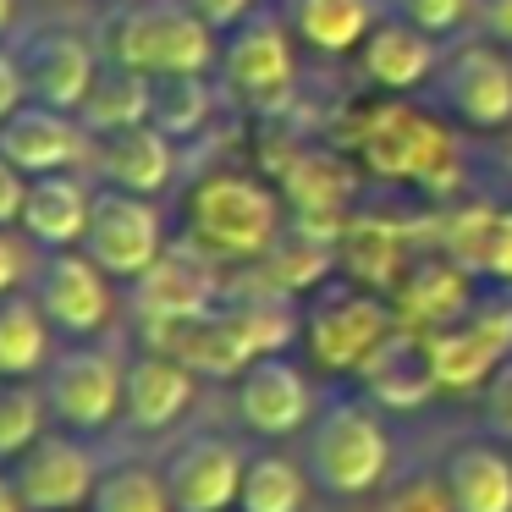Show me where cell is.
Segmentation results:
<instances>
[{
	"mask_svg": "<svg viewBox=\"0 0 512 512\" xmlns=\"http://www.w3.org/2000/svg\"><path fill=\"white\" fill-rule=\"evenodd\" d=\"M353 155L358 171H369L375 182L391 188H419V193H452L463 177L457 160V138L446 127V116L413 105L408 94H375L353 111Z\"/></svg>",
	"mask_w": 512,
	"mask_h": 512,
	"instance_id": "obj_1",
	"label": "cell"
},
{
	"mask_svg": "<svg viewBox=\"0 0 512 512\" xmlns=\"http://www.w3.org/2000/svg\"><path fill=\"white\" fill-rule=\"evenodd\" d=\"M182 226L215 265H259L287 232V199L254 171H204L182 199Z\"/></svg>",
	"mask_w": 512,
	"mask_h": 512,
	"instance_id": "obj_2",
	"label": "cell"
},
{
	"mask_svg": "<svg viewBox=\"0 0 512 512\" xmlns=\"http://www.w3.org/2000/svg\"><path fill=\"white\" fill-rule=\"evenodd\" d=\"M105 56L144 72V78L215 72L221 34L193 12V0H133L105 28Z\"/></svg>",
	"mask_w": 512,
	"mask_h": 512,
	"instance_id": "obj_3",
	"label": "cell"
},
{
	"mask_svg": "<svg viewBox=\"0 0 512 512\" xmlns=\"http://www.w3.org/2000/svg\"><path fill=\"white\" fill-rule=\"evenodd\" d=\"M215 83L248 116H287L298 100V39H292L287 17L259 6L254 17L226 28L221 56H215Z\"/></svg>",
	"mask_w": 512,
	"mask_h": 512,
	"instance_id": "obj_4",
	"label": "cell"
},
{
	"mask_svg": "<svg viewBox=\"0 0 512 512\" xmlns=\"http://www.w3.org/2000/svg\"><path fill=\"white\" fill-rule=\"evenodd\" d=\"M391 474V435L369 397H331L309 435V479L325 496H369Z\"/></svg>",
	"mask_w": 512,
	"mask_h": 512,
	"instance_id": "obj_5",
	"label": "cell"
},
{
	"mask_svg": "<svg viewBox=\"0 0 512 512\" xmlns=\"http://www.w3.org/2000/svg\"><path fill=\"white\" fill-rule=\"evenodd\" d=\"M397 331V309L380 292L358 287V281H325L303 303V347L320 369L331 375H358L386 336Z\"/></svg>",
	"mask_w": 512,
	"mask_h": 512,
	"instance_id": "obj_6",
	"label": "cell"
},
{
	"mask_svg": "<svg viewBox=\"0 0 512 512\" xmlns=\"http://www.w3.org/2000/svg\"><path fill=\"white\" fill-rule=\"evenodd\" d=\"M435 111L468 133H501L512 122V56L490 34H468L441 50L430 78Z\"/></svg>",
	"mask_w": 512,
	"mask_h": 512,
	"instance_id": "obj_7",
	"label": "cell"
},
{
	"mask_svg": "<svg viewBox=\"0 0 512 512\" xmlns=\"http://www.w3.org/2000/svg\"><path fill=\"white\" fill-rule=\"evenodd\" d=\"M122 386H127V364L111 347L78 342L67 353L50 358L45 369V408L61 430L72 435H100L105 424L122 419Z\"/></svg>",
	"mask_w": 512,
	"mask_h": 512,
	"instance_id": "obj_8",
	"label": "cell"
},
{
	"mask_svg": "<svg viewBox=\"0 0 512 512\" xmlns=\"http://www.w3.org/2000/svg\"><path fill=\"white\" fill-rule=\"evenodd\" d=\"M78 248L111 281H138L171 243H166V221H160L155 199H144V193H122V188H94L89 232H83Z\"/></svg>",
	"mask_w": 512,
	"mask_h": 512,
	"instance_id": "obj_9",
	"label": "cell"
},
{
	"mask_svg": "<svg viewBox=\"0 0 512 512\" xmlns=\"http://www.w3.org/2000/svg\"><path fill=\"white\" fill-rule=\"evenodd\" d=\"M441 391H479L512 358V298H474L452 325L430 331Z\"/></svg>",
	"mask_w": 512,
	"mask_h": 512,
	"instance_id": "obj_10",
	"label": "cell"
},
{
	"mask_svg": "<svg viewBox=\"0 0 512 512\" xmlns=\"http://www.w3.org/2000/svg\"><path fill=\"white\" fill-rule=\"evenodd\" d=\"M34 303L45 309V320L56 325L61 336H100L116 314V292H111V276L94 265L83 248H61V254H45V265L34 270Z\"/></svg>",
	"mask_w": 512,
	"mask_h": 512,
	"instance_id": "obj_11",
	"label": "cell"
},
{
	"mask_svg": "<svg viewBox=\"0 0 512 512\" xmlns=\"http://www.w3.org/2000/svg\"><path fill=\"white\" fill-rule=\"evenodd\" d=\"M12 479H17V496H23L28 512H78L94 501L100 463H94V452L72 430H56V435L45 430L12 463Z\"/></svg>",
	"mask_w": 512,
	"mask_h": 512,
	"instance_id": "obj_12",
	"label": "cell"
},
{
	"mask_svg": "<svg viewBox=\"0 0 512 512\" xmlns=\"http://www.w3.org/2000/svg\"><path fill=\"white\" fill-rule=\"evenodd\" d=\"M221 303V276H215V259L199 254L193 243H171L144 276L133 281V309L149 325V336L166 331L177 320L215 309Z\"/></svg>",
	"mask_w": 512,
	"mask_h": 512,
	"instance_id": "obj_13",
	"label": "cell"
},
{
	"mask_svg": "<svg viewBox=\"0 0 512 512\" xmlns=\"http://www.w3.org/2000/svg\"><path fill=\"white\" fill-rule=\"evenodd\" d=\"M0 155L12 160L17 171H28V177H56V171L89 166L94 138L72 111L23 100L6 122H0Z\"/></svg>",
	"mask_w": 512,
	"mask_h": 512,
	"instance_id": "obj_14",
	"label": "cell"
},
{
	"mask_svg": "<svg viewBox=\"0 0 512 512\" xmlns=\"http://www.w3.org/2000/svg\"><path fill=\"white\" fill-rule=\"evenodd\" d=\"M17 61H23L28 100L56 105V111H72V116H78L83 94L94 89V78H100V67H105L94 39L78 34V28H39V34L23 39Z\"/></svg>",
	"mask_w": 512,
	"mask_h": 512,
	"instance_id": "obj_15",
	"label": "cell"
},
{
	"mask_svg": "<svg viewBox=\"0 0 512 512\" xmlns=\"http://www.w3.org/2000/svg\"><path fill=\"white\" fill-rule=\"evenodd\" d=\"M243 468L248 457L226 435H188L166 452L160 479H166L177 512H232L237 490H243Z\"/></svg>",
	"mask_w": 512,
	"mask_h": 512,
	"instance_id": "obj_16",
	"label": "cell"
},
{
	"mask_svg": "<svg viewBox=\"0 0 512 512\" xmlns=\"http://www.w3.org/2000/svg\"><path fill=\"white\" fill-rule=\"evenodd\" d=\"M237 419L265 441H287L314 419V386L287 353H265L237 375Z\"/></svg>",
	"mask_w": 512,
	"mask_h": 512,
	"instance_id": "obj_17",
	"label": "cell"
},
{
	"mask_svg": "<svg viewBox=\"0 0 512 512\" xmlns=\"http://www.w3.org/2000/svg\"><path fill=\"white\" fill-rule=\"evenodd\" d=\"M100 188H122V193H144V199H160L177 177V138H166L155 122L122 127V133L94 138L89 155Z\"/></svg>",
	"mask_w": 512,
	"mask_h": 512,
	"instance_id": "obj_18",
	"label": "cell"
},
{
	"mask_svg": "<svg viewBox=\"0 0 512 512\" xmlns=\"http://www.w3.org/2000/svg\"><path fill=\"white\" fill-rule=\"evenodd\" d=\"M435 67H441V45L397 12L380 17L358 45V72L375 94H413L435 78Z\"/></svg>",
	"mask_w": 512,
	"mask_h": 512,
	"instance_id": "obj_19",
	"label": "cell"
},
{
	"mask_svg": "<svg viewBox=\"0 0 512 512\" xmlns=\"http://www.w3.org/2000/svg\"><path fill=\"white\" fill-rule=\"evenodd\" d=\"M276 182H281V199H287L292 221H309L320 232H342L358 171L336 149H303V155H292Z\"/></svg>",
	"mask_w": 512,
	"mask_h": 512,
	"instance_id": "obj_20",
	"label": "cell"
},
{
	"mask_svg": "<svg viewBox=\"0 0 512 512\" xmlns=\"http://www.w3.org/2000/svg\"><path fill=\"white\" fill-rule=\"evenodd\" d=\"M193 391H199V375H193L182 358L160 353H138L127 364V386H122V419L133 424L138 435H160L193 408Z\"/></svg>",
	"mask_w": 512,
	"mask_h": 512,
	"instance_id": "obj_21",
	"label": "cell"
},
{
	"mask_svg": "<svg viewBox=\"0 0 512 512\" xmlns=\"http://www.w3.org/2000/svg\"><path fill=\"white\" fill-rule=\"evenodd\" d=\"M358 386H364V397L375 402V408H424V402L441 391L430 336L397 325V331L369 353V364L358 369Z\"/></svg>",
	"mask_w": 512,
	"mask_h": 512,
	"instance_id": "obj_22",
	"label": "cell"
},
{
	"mask_svg": "<svg viewBox=\"0 0 512 512\" xmlns=\"http://www.w3.org/2000/svg\"><path fill=\"white\" fill-rule=\"evenodd\" d=\"M391 309H397V325L402 331H441V325H452L457 314L474 303V276H468L463 265H457L452 254L441 259H413L408 276L397 281V292H391Z\"/></svg>",
	"mask_w": 512,
	"mask_h": 512,
	"instance_id": "obj_23",
	"label": "cell"
},
{
	"mask_svg": "<svg viewBox=\"0 0 512 512\" xmlns=\"http://www.w3.org/2000/svg\"><path fill=\"white\" fill-rule=\"evenodd\" d=\"M89 210H94V188L78 177V171H56V177H34L28 182V204L17 232L28 237L45 254H61V248H78L83 232H89Z\"/></svg>",
	"mask_w": 512,
	"mask_h": 512,
	"instance_id": "obj_24",
	"label": "cell"
},
{
	"mask_svg": "<svg viewBox=\"0 0 512 512\" xmlns=\"http://www.w3.org/2000/svg\"><path fill=\"white\" fill-rule=\"evenodd\" d=\"M408 232L386 215H347L336 232V270L369 292H397L408 276Z\"/></svg>",
	"mask_w": 512,
	"mask_h": 512,
	"instance_id": "obj_25",
	"label": "cell"
},
{
	"mask_svg": "<svg viewBox=\"0 0 512 512\" xmlns=\"http://www.w3.org/2000/svg\"><path fill=\"white\" fill-rule=\"evenodd\" d=\"M287 28L303 50L314 56H358L369 28L380 23V0H287Z\"/></svg>",
	"mask_w": 512,
	"mask_h": 512,
	"instance_id": "obj_26",
	"label": "cell"
},
{
	"mask_svg": "<svg viewBox=\"0 0 512 512\" xmlns=\"http://www.w3.org/2000/svg\"><path fill=\"white\" fill-rule=\"evenodd\" d=\"M446 254L468 270V276H485L496 287H512V204H468L452 210L446 221Z\"/></svg>",
	"mask_w": 512,
	"mask_h": 512,
	"instance_id": "obj_27",
	"label": "cell"
},
{
	"mask_svg": "<svg viewBox=\"0 0 512 512\" xmlns=\"http://www.w3.org/2000/svg\"><path fill=\"white\" fill-rule=\"evenodd\" d=\"M457 512H512V457L496 441H468L441 468Z\"/></svg>",
	"mask_w": 512,
	"mask_h": 512,
	"instance_id": "obj_28",
	"label": "cell"
},
{
	"mask_svg": "<svg viewBox=\"0 0 512 512\" xmlns=\"http://www.w3.org/2000/svg\"><path fill=\"white\" fill-rule=\"evenodd\" d=\"M78 122L89 127V138H105V133H122V127L149 122V78L105 56L94 89L83 94V105H78Z\"/></svg>",
	"mask_w": 512,
	"mask_h": 512,
	"instance_id": "obj_29",
	"label": "cell"
},
{
	"mask_svg": "<svg viewBox=\"0 0 512 512\" xmlns=\"http://www.w3.org/2000/svg\"><path fill=\"white\" fill-rule=\"evenodd\" d=\"M50 331L45 309L34 303V292H12L0 298V380H28L50 369Z\"/></svg>",
	"mask_w": 512,
	"mask_h": 512,
	"instance_id": "obj_30",
	"label": "cell"
},
{
	"mask_svg": "<svg viewBox=\"0 0 512 512\" xmlns=\"http://www.w3.org/2000/svg\"><path fill=\"white\" fill-rule=\"evenodd\" d=\"M215 116V83L210 72H171V78H149V122L166 138H199Z\"/></svg>",
	"mask_w": 512,
	"mask_h": 512,
	"instance_id": "obj_31",
	"label": "cell"
},
{
	"mask_svg": "<svg viewBox=\"0 0 512 512\" xmlns=\"http://www.w3.org/2000/svg\"><path fill=\"white\" fill-rule=\"evenodd\" d=\"M309 485L292 457L281 452H254L243 468V490H237V512H303L309 507Z\"/></svg>",
	"mask_w": 512,
	"mask_h": 512,
	"instance_id": "obj_32",
	"label": "cell"
},
{
	"mask_svg": "<svg viewBox=\"0 0 512 512\" xmlns=\"http://www.w3.org/2000/svg\"><path fill=\"white\" fill-rule=\"evenodd\" d=\"M89 512H177V507H171V490H166V479H160V468L116 463L100 474Z\"/></svg>",
	"mask_w": 512,
	"mask_h": 512,
	"instance_id": "obj_33",
	"label": "cell"
},
{
	"mask_svg": "<svg viewBox=\"0 0 512 512\" xmlns=\"http://www.w3.org/2000/svg\"><path fill=\"white\" fill-rule=\"evenodd\" d=\"M45 419V391H34L28 380H0V463H17L45 435Z\"/></svg>",
	"mask_w": 512,
	"mask_h": 512,
	"instance_id": "obj_34",
	"label": "cell"
},
{
	"mask_svg": "<svg viewBox=\"0 0 512 512\" xmlns=\"http://www.w3.org/2000/svg\"><path fill=\"white\" fill-rule=\"evenodd\" d=\"M397 17H408L413 28H424L430 39L463 34L479 17V0H397Z\"/></svg>",
	"mask_w": 512,
	"mask_h": 512,
	"instance_id": "obj_35",
	"label": "cell"
},
{
	"mask_svg": "<svg viewBox=\"0 0 512 512\" xmlns=\"http://www.w3.org/2000/svg\"><path fill=\"white\" fill-rule=\"evenodd\" d=\"M380 512H457V507H452V490H446V479L413 474V479H402V485L391 490L386 501H380Z\"/></svg>",
	"mask_w": 512,
	"mask_h": 512,
	"instance_id": "obj_36",
	"label": "cell"
},
{
	"mask_svg": "<svg viewBox=\"0 0 512 512\" xmlns=\"http://www.w3.org/2000/svg\"><path fill=\"white\" fill-rule=\"evenodd\" d=\"M479 413H485V430L496 441H512V358L479 386Z\"/></svg>",
	"mask_w": 512,
	"mask_h": 512,
	"instance_id": "obj_37",
	"label": "cell"
},
{
	"mask_svg": "<svg viewBox=\"0 0 512 512\" xmlns=\"http://www.w3.org/2000/svg\"><path fill=\"white\" fill-rule=\"evenodd\" d=\"M28 171H17L12 160L0 155V226H17L23 221V204H28Z\"/></svg>",
	"mask_w": 512,
	"mask_h": 512,
	"instance_id": "obj_38",
	"label": "cell"
},
{
	"mask_svg": "<svg viewBox=\"0 0 512 512\" xmlns=\"http://www.w3.org/2000/svg\"><path fill=\"white\" fill-rule=\"evenodd\" d=\"M265 0H193V12L204 17V23L215 28V34H226V28H237L243 17H254Z\"/></svg>",
	"mask_w": 512,
	"mask_h": 512,
	"instance_id": "obj_39",
	"label": "cell"
},
{
	"mask_svg": "<svg viewBox=\"0 0 512 512\" xmlns=\"http://www.w3.org/2000/svg\"><path fill=\"white\" fill-rule=\"evenodd\" d=\"M23 276H28V254H23V243L12 237V226H0V298H12Z\"/></svg>",
	"mask_w": 512,
	"mask_h": 512,
	"instance_id": "obj_40",
	"label": "cell"
},
{
	"mask_svg": "<svg viewBox=\"0 0 512 512\" xmlns=\"http://www.w3.org/2000/svg\"><path fill=\"white\" fill-rule=\"evenodd\" d=\"M28 100V83H23V61L12 50H0V122Z\"/></svg>",
	"mask_w": 512,
	"mask_h": 512,
	"instance_id": "obj_41",
	"label": "cell"
},
{
	"mask_svg": "<svg viewBox=\"0 0 512 512\" xmlns=\"http://www.w3.org/2000/svg\"><path fill=\"white\" fill-rule=\"evenodd\" d=\"M479 23L496 45H512V0H479Z\"/></svg>",
	"mask_w": 512,
	"mask_h": 512,
	"instance_id": "obj_42",
	"label": "cell"
},
{
	"mask_svg": "<svg viewBox=\"0 0 512 512\" xmlns=\"http://www.w3.org/2000/svg\"><path fill=\"white\" fill-rule=\"evenodd\" d=\"M0 512H28L23 496H17V479L12 474H0Z\"/></svg>",
	"mask_w": 512,
	"mask_h": 512,
	"instance_id": "obj_43",
	"label": "cell"
},
{
	"mask_svg": "<svg viewBox=\"0 0 512 512\" xmlns=\"http://www.w3.org/2000/svg\"><path fill=\"white\" fill-rule=\"evenodd\" d=\"M12 17H17V0H0V34L12 28Z\"/></svg>",
	"mask_w": 512,
	"mask_h": 512,
	"instance_id": "obj_44",
	"label": "cell"
}]
</instances>
